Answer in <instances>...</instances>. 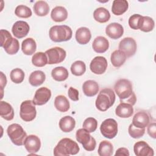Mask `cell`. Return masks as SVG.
Returning <instances> with one entry per match:
<instances>
[{"label": "cell", "instance_id": "obj_1", "mask_svg": "<svg viewBox=\"0 0 156 156\" xmlns=\"http://www.w3.org/2000/svg\"><path fill=\"white\" fill-rule=\"evenodd\" d=\"M114 90L119 98L120 102L127 103L132 106L135 104L136 98L130 80L126 79H119L114 85Z\"/></svg>", "mask_w": 156, "mask_h": 156}, {"label": "cell", "instance_id": "obj_2", "mask_svg": "<svg viewBox=\"0 0 156 156\" xmlns=\"http://www.w3.org/2000/svg\"><path fill=\"white\" fill-rule=\"evenodd\" d=\"M79 150V146L76 141L68 138H64L60 140L54 147V155L55 156L76 155Z\"/></svg>", "mask_w": 156, "mask_h": 156}, {"label": "cell", "instance_id": "obj_3", "mask_svg": "<svg viewBox=\"0 0 156 156\" xmlns=\"http://www.w3.org/2000/svg\"><path fill=\"white\" fill-rule=\"evenodd\" d=\"M115 99V94L113 90L104 88L98 95L95 102L96 107L99 110L105 112L114 104Z\"/></svg>", "mask_w": 156, "mask_h": 156}, {"label": "cell", "instance_id": "obj_4", "mask_svg": "<svg viewBox=\"0 0 156 156\" xmlns=\"http://www.w3.org/2000/svg\"><path fill=\"white\" fill-rule=\"evenodd\" d=\"M73 35V32L66 25H56L51 27L49 31L50 39L54 42H62L69 40Z\"/></svg>", "mask_w": 156, "mask_h": 156}, {"label": "cell", "instance_id": "obj_5", "mask_svg": "<svg viewBox=\"0 0 156 156\" xmlns=\"http://www.w3.org/2000/svg\"><path fill=\"white\" fill-rule=\"evenodd\" d=\"M7 133L11 141L16 146H22L24 144V140L27 137V133L18 124H10L7 129Z\"/></svg>", "mask_w": 156, "mask_h": 156}, {"label": "cell", "instance_id": "obj_6", "mask_svg": "<svg viewBox=\"0 0 156 156\" xmlns=\"http://www.w3.org/2000/svg\"><path fill=\"white\" fill-rule=\"evenodd\" d=\"M76 137L77 141L82 144L83 147L86 151H93L94 150L96 141L87 130L83 128L78 129L76 131Z\"/></svg>", "mask_w": 156, "mask_h": 156}, {"label": "cell", "instance_id": "obj_7", "mask_svg": "<svg viewBox=\"0 0 156 156\" xmlns=\"http://www.w3.org/2000/svg\"><path fill=\"white\" fill-rule=\"evenodd\" d=\"M20 115L21 118L26 122L34 120L37 115V110L35 104L31 100L23 101L20 105Z\"/></svg>", "mask_w": 156, "mask_h": 156}, {"label": "cell", "instance_id": "obj_8", "mask_svg": "<svg viewBox=\"0 0 156 156\" xmlns=\"http://www.w3.org/2000/svg\"><path fill=\"white\" fill-rule=\"evenodd\" d=\"M100 130L104 137L112 139L117 135L118 123L114 119H106L102 122L100 126Z\"/></svg>", "mask_w": 156, "mask_h": 156}, {"label": "cell", "instance_id": "obj_9", "mask_svg": "<svg viewBox=\"0 0 156 156\" xmlns=\"http://www.w3.org/2000/svg\"><path fill=\"white\" fill-rule=\"evenodd\" d=\"M48 58V64L53 65L62 62L66 55L65 49L60 47H54L45 51Z\"/></svg>", "mask_w": 156, "mask_h": 156}, {"label": "cell", "instance_id": "obj_10", "mask_svg": "<svg viewBox=\"0 0 156 156\" xmlns=\"http://www.w3.org/2000/svg\"><path fill=\"white\" fill-rule=\"evenodd\" d=\"M137 48L135 40L131 37H126L122 39L119 44V49L122 51L127 58L135 55Z\"/></svg>", "mask_w": 156, "mask_h": 156}, {"label": "cell", "instance_id": "obj_11", "mask_svg": "<svg viewBox=\"0 0 156 156\" xmlns=\"http://www.w3.org/2000/svg\"><path fill=\"white\" fill-rule=\"evenodd\" d=\"M107 66V61L104 57L97 56L91 60L90 68L94 74H102L105 72Z\"/></svg>", "mask_w": 156, "mask_h": 156}, {"label": "cell", "instance_id": "obj_12", "mask_svg": "<svg viewBox=\"0 0 156 156\" xmlns=\"http://www.w3.org/2000/svg\"><path fill=\"white\" fill-rule=\"evenodd\" d=\"M51 97V91L47 87L39 88L35 93L33 103L36 105H43L46 104Z\"/></svg>", "mask_w": 156, "mask_h": 156}, {"label": "cell", "instance_id": "obj_13", "mask_svg": "<svg viewBox=\"0 0 156 156\" xmlns=\"http://www.w3.org/2000/svg\"><path fill=\"white\" fill-rule=\"evenodd\" d=\"M24 145L28 152L35 154L40 150L41 147V141L37 135H30L26 138Z\"/></svg>", "mask_w": 156, "mask_h": 156}, {"label": "cell", "instance_id": "obj_14", "mask_svg": "<svg viewBox=\"0 0 156 156\" xmlns=\"http://www.w3.org/2000/svg\"><path fill=\"white\" fill-rule=\"evenodd\" d=\"M30 30L28 23L24 21H18L14 23L12 28L13 35L17 38H22L26 37Z\"/></svg>", "mask_w": 156, "mask_h": 156}, {"label": "cell", "instance_id": "obj_15", "mask_svg": "<svg viewBox=\"0 0 156 156\" xmlns=\"http://www.w3.org/2000/svg\"><path fill=\"white\" fill-rule=\"evenodd\" d=\"M133 151L136 156H153L154 152L153 149L144 141H140L135 143Z\"/></svg>", "mask_w": 156, "mask_h": 156}, {"label": "cell", "instance_id": "obj_16", "mask_svg": "<svg viewBox=\"0 0 156 156\" xmlns=\"http://www.w3.org/2000/svg\"><path fill=\"white\" fill-rule=\"evenodd\" d=\"M150 122V116L146 111H139L133 117L132 124L138 128H145Z\"/></svg>", "mask_w": 156, "mask_h": 156}, {"label": "cell", "instance_id": "obj_17", "mask_svg": "<svg viewBox=\"0 0 156 156\" xmlns=\"http://www.w3.org/2000/svg\"><path fill=\"white\" fill-rule=\"evenodd\" d=\"M106 34L111 38L116 40L121 38L124 33V28L118 23L109 24L105 28Z\"/></svg>", "mask_w": 156, "mask_h": 156}, {"label": "cell", "instance_id": "obj_18", "mask_svg": "<svg viewBox=\"0 0 156 156\" xmlns=\"http://www.w3.org/2000/svg\"><path fill=\"white\" fill-rule=\"evenodd\" d=\"M92 48L97 53H104L109 48L108 40L104 37L98 36L94 40L92 43Z\"/></svg>", "mask_w": 156, "mask_h": 156}, {"label": "cell", "instance_id": "obj_19", "mask_svg": "<svg viewBox=\"0 0 156 156\" xmlns=\"http://www.w3.org/2000/svg\"><path fill=\"white\" fill-rule=\"evenodd\" d=\"M76 40L80 44H86L91 40V34L90 29L86 27H81L76 32Z\"/></svg>", "mask_w": 156, "mask_h": 156}, {"label": "cell", "instance_id": "obj_20", "mask_svg": "<svg viewBox=\"0 0 156 156\" xmlns=\"http://www.w3.org/2000/svg\"><path fill=\"white\" fill-rule=\"evenodd\" d=\"M115 113L120 118H129L133 113V106L127 103L120 102L115 109Z\"/></svg>", "mask_w": 156, "mask_h": 156}, {"label": "cell", "instance_id": "obj_21", "mask_svg": "<svg viewBox=\"0 0 156 156\" xmlns=\"http://www.w3.org/2000/svg\"><path fill=\"white\" fill-rule=\"evenodd\" d=\"M82 90L85 95L88 97H92L98 93L99 85L94 80H88L83 83Z\"/></svg>", "mask_w": 156, "mask_h": 156}, {"label": "cell", "instance_id": "obj_22", "mask_svg": "<svg viewBox=\"0 0 156 156\" xmlns=\"http://www.w3.org/2000/svg\"><path fill=\"white\" fill-rule=\"evenodd\" d=\"M0 115L1 116L7 120L11 121L14 117V110L12 106L7 102H0Z\"/></svg>", "mask_w": 156, "mask_h": 156}, {"label": "cell", "instance_id": "obj_23", "mask_svg": "<svg viewBox=\"0 0 156 156\" xmlns=\"http://www.w3.org/2000/svg\"><path fill=\"white\" fill-rule=\"evenodd\" d=\"M51 17L55 22L64 21L68 17L67 10L62 6H57L52 10Z\"/></svg>", "mask_w": 156, "mask_h": 156}, {"label": "cell", "instance_id": "obj_24", "mask_svg": "<svg viewBox=\"0 0 156 156\" xmlns=\"http://www.w3.org/2000/svg\"><path fill=\"white\" fill-rule=\"evenodd\" d=\"M129 8V3L126 0H115L112 6V13L117 16L125 13Z\"/></svg>", "mask_w": 156, "mask_h": 156}, {"label": "cell", "instance_id": "obj_25", "mask_svg": "<svg viewBox=\"0 0 156 156\" xmlns=\"http://www.w3.org/2000/svg\"><path fill=\"white\" fill-rule=\"evenodd\" d=\"M76 121L70 116H65L62 118L59 121L60 129L64 132H71L75 127Z\"/></svg>", "mask_w": 156, "mask_h": 156}, {"label": "cell", "instance_id": "obj_26", "mask_svg": "<svg viewBox=\"0 0 156 156\" xmlns=\"http://www.w3.org/2000/svg\"><path fill=\"white\" fill-rule=\"evenodd\" d=\"M36 49L37 44L35 40L32 38H27L23 41L21 44V50L25 55H32L35 52Z\"/></svg>", "mask_w": 156, "mask_h": 156}, {"label": "cell", "instance_id": "obj_27", "mask_svg": "<svg viewBox=\"0 0 156 156\" xmlns=\"http://www.w3.org/2000/svg\"><path fill=\"white\" fill-rule=\"evenodd\" d=\"M127 57L126 54L119 49L114 51L110 57V60L113 66L119 68L121 66L126 62Z\"/></svg>", "mask_w": 156, "mask_h": 156}, {"label": "cell", "instance_id": "obj_28", "mask_svg": "<svg viewBox=\"0 0 156 156\" xmlns=\"http://www.w3.org/2000/svg\"><path fill=\"white\" fill-rule=\"evenodd\" d=\"M94 19L100 23H104L107 22L110 18L109 11L104 7L97 8L93 12Z\"/></svg>", "mask_w": 156, "mask_h": 156}, {"label": "cell", "instance_id": "obj_29", "mask_svg": "<svg viewBox=\"0 0 156 156\" xmlns=\"http://www.w3.org/2000/svg\"><path fill=\"white\" fill-rule=\"evenodd\" d=\"M46 79L45 74L40 70H37L32 72L29 76V82L30 84L34 87L41 85Z\"/></svg>", "mask_w": 156, "mask_h": 156}, {"label": "cell", "instance_id": "obj_30", "mask_svg": "<svg viewBox=\"0 0 156 156\" xmlns=\"http://www.w3.org/2000/svg\"><path fill=\"white\" fill-rule=\"evenodd\" d=\"M54 106L59 112H66L69 109L70 104L68 99L65 96L58 95L55 98Z\"/></svg>", "mask_w": 156, "mask_h": 156}, {"label": "cell", "instance_id": "obj_31", "mask_svg": "<svg viewBox=\"0 0 156 156\" xmlns=\"http://www.w3.org/2000/svg\"><path fill=\"white\" fill-rule=\"evenodd\" d=\"M51 76L55 80L62 82L67 79L69 73L67 69L65 67L58 66L52 70Z\"/></svg>", "mask_w": 156, "mask_h": 156}, {"label": "cell", "instance_id": "obj_32", "mask_svg": "<svg viewBox=\"0 0 156 156\" xmlns=\"http://www.w3.org/2000/svg\"><path fill=\"white\" fill-rule=\"evenodd\" d=\"M33 9L35 13L40 16H46L49 12V6L48 4L44 1H37L34 5Z\"/></svg>", "mask_w": 156, "mask_h": 156}, {"label": "cell", "instance_id": "obj_33", "mask_svg": "<svg viewBox=\"0 0 156 156\" xmlns=\"http://www.w3.org/2000/svg\"><path fill=\"white\" fill-rule=\"evenodd\" d=\"M98 152L100 156L112 155L113 153V146L110 142L104 140L100 143Z\"/></svg>", "mask_w": 156, "mask_h": 156}, {"label": "cell", "instance_id": "obj_34", "mask_svg": "<svg viewBox=\"0 0 156 156\" xmlns=\"http://www.w3.org/2000/svg\"><path fill=\"white\" fill-rule=\"evenodd\" d=\"M155 26L154 20L147 16H142L139 26V29L143 32H148L152 31Z\"/></svg>", "mask_w": 156, "mask_h": 156}, {"label": "cell", "instance_id": "obj_35", "mask_svg": "<svg viewBox=\"0 0 156 156\" xmlns=\"http://www.w3.org/2000/svg\"><path fill=\"white\" fill-rule=\"evenodd\" d=\"M32 63L35 66L43 67L48 64V58L45 53L38 52L32 56Z\"/></svg>", "mask_w": 156, "mask_h": 156}, {"label": "cell", "instance_id": "obj_36", "mask_svg": "<svg viewBox=\"0 0 156 156\" xmlns=\"http://www.w3.org/2000/svg\"><path fill=\"white\" fill-rule=\"evenodd\" d=\"M86 71L85 63L81 61L77 60L74 62L71 66V71L72 74L76 76H80L83 75Z\"/></svg>", "mask_w": 156, "mask_h": 156}, {"label": "cell", "instance_id": "obj_37", "mask_svg": "<svg viewBox=\"0 0 156 156\" xmlns=\"http://www.w3.org/2000/svg\"><path fill=\"white\" fill-rule=\"evenodd\" d=\"M1 34V46L6 49L13 42V38L10 33L5 29H1L0 30Z\"/></svg>", "mask_w": 156, "mask_h": 156}, {"label": "cell", "instance_id": "obj_38", "mask_svg": "<svg viewBox=\"0 0 156 156\" xmlns=\"http://www.w3.org/2000/svg\"><path fill=\"white\" fill-rule=\"evenodd\" d=\"M15 14L20 18H28L32 16V12L30 9L27 6L24 5H19L15 10Z\"/></svg>", "mask_w": 156, "mask_h": 156}, {"label": "cell", "instance_id": "obj_39", "mask_svg": "<svg viewBox=\"0 0 156 156\" xmlns=\"http://www.w3.org/2000/svg\"><path fill=\"white\" fill-rule=\"evenodd\" d=\"M24 73L20 68H15L12 69L10 74L11 80L15 83H21L24 79Z\"/></svg>", "mask_w": 156, "mask_h": 156}, {"label": "cell", "instance_id": "obj_40", "mask_svg": "<svg viewBox=\"0 0 156 156\" xmlns=\"http://www.w3.org/2000/svg\"><path fill=\"white\" fill-rule=\"evenodd\" d=\"M98 127L97 120L92 117L87 118L83 122V128L88 132L91 133L94 132Z\"/></svg>", "mask_w": 156, "mask_h": 156}, {"label": "cell", "instance_id": "obj_41", "mask_svg": "<svg viewBox=\"0 0 156 156\" xmlns=\"http://www.w3.org/2000/svg\"><path fill=\"white\" fill-rule=\"evenodd\" d=\"M128 132L130 136L133 138H140L142 137L145 133V128H138L133 125V124H130Z\"/></svg>", "mask_w": 156, "mask_h": 156}, {"label": "cell", "instance_id": "obj_42", "mask_svg": "<svg viewBox=\"0 0 156 156\" xmlns=\"http://www.w3.org/2000/svg\"><path fill=\"white\" fill-rule=\"evenodd\" d=\"M142 16L139 14H133L129 19V25L130 28L134 30L139 29V26Z\"/></svg>", "mask_w": 156, "mask_h": 156}, {"label": "cell", "instance_id": "obj_43", "mask_svg": "<svg viewBox=\"0 0 156 156\" xmlns=\"http://www.w3.org/2000/svg\"><path fill=\"white\" fill-rule=\"evenodd\" d=\"M20 49V43L17 39L13 38L12 44L6 49L5 51L9 55H14L18 52Z\"/></svg>", "mask_w": 156, "mask_h": 156}, {"label": "cell", "instance_id": "obj_44", "mask_svg": "<svg viewBox=\"0 0 156 156\" xmlns=\"http://www.w3.org/2000/svg\"><path fill=\"white\" fill-rule=\"evenodd\" d=\"M68 94L69 98L73 101H77L79 100V91L77 89L71 87L68 89Z\"/></svg>", "mask_w": 156, "mask_h": 156}, {"label": "cell", "instance_id": "obj_45", "mask_svg": "<svg viewBox=\"0 0 156 156\" xmlns=\"http://www.w3.org/2000/svg\"><path fill=\"white\" fill-rule=\"evenodd\" d=\"M147 130V133L151 137L154 139L156 138V124L155 122L151 123L148 126Z\"/></svg>", "mask_w": 156, "mask_h": 156}, {"label": "cell", "instance_id": "obj_46", "mask_svg": "<svg viewBox=\"0 0 156 156\" xmlns=\"http://www.w3.org/2000/svg\"><path fill=\"white\" fill-rule=\"evenodd\" d=\"M129 150L126 147H120L116 151L115 155H129Z\"/></svg>", "mask_w": 156, "mask_h": 156}, {"label": "cell", "instance_id": "obj_47", "mask_svg": "<svg viewBox=\"0 0 156 156\" xmlns=\"http://www.w3.org/2000/svg\"><path fill=\"white\" fill-rule=\"evenodd\" d=\"M6 83H7L6 76L3 74L2 72H1V89H2V93L3 91L4 87L6 85Z\"/></svg>", "mask_w": 156, "mask_h": 156}]
</instances>
